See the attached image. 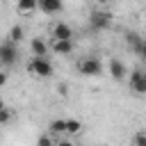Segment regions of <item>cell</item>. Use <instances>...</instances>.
<instances>
[{"instance_id":"6da1fadb","label":"cell","mask_w":146,"mask_h":146,"mask_svg":"<svg viewBox=\"0 0 146 146\" xmlns=\"http://www.w3.org/2000/svg\"><path fill=\"white\" fill-rule=\"evenodd\" d=\"M78 71L87 78H98L103 73V64H100L98 57H84V59L78 62Z\"/></svg>"},{"instance_id":"7a4b0ae2","label":"cell","mask_w":146,"mask_h":146,"mask_svg":"<svg viewBox=\"0 0 146 146\" xmlns=\"http://www.w3.org/2000/svg\"><path fill=\"white\" fill-rule=\"evenodd\" d=\"M16 59H18V46L5 39V41L0 43V64H5V66H14Z\"/></svg>"},{"instance_id":"3957f363","label":"cell","mask_w":146,"mask_h":146,"mask_svg":"<svg viewBox=\"0 0 146 146\" xmlns=\"http://www.w3.org/2000/svg\"><path fill=\"white\" fill-rule=\"evenodd\" d=\"M112 25V14L110 11H91L89 16V27L94 32H103Z\"/></svg>"},{"instance_id":"277c9868","label":"cell","mask_w":146,"mask_h":146,"mask_svg":"<svg viewBox=\"0 0 146 146\" xmlns=\"http://www.w3.org/2000/svg\"><path fill=\"white\" fill-rule=\"evenodd\" d=\"M125 43H128V48H130L139 59H144V57H146V46H144V39H141V34H139V32H135V30L125 32Z\"/></svg>"},{"instance_id":"5b68a950","label":"cell","mask_w":146,"mask_h":146,"mask_svg":"<svg viewBox=\"0 0 146 146\" xmlns=\"http://www.w3.org/2000/svg\"><path fill=\"white\" fill-rule=\"evenodd\" d=\"M30 73L39 75V78H50L52 75V64L48 57H32L30 62Z\"/></svg>"},{"instance_id":"8992f818","label":"cell","mask_w":146,"mask_h":146,"mask_svg":"<svg viewBox=\"0 0 146 146\" xmlns=\"http://www.w3.org/2000/svg\"><path fill=\"white\" fill-rule=\"evenodd\" d=\"M128 84H130V89H132L135 94L144 96V94H146V75H144V71H141V68H135V71L130 73V78H128Z\"/></svg>"},{"instance_id":"52a82bcc","label":"cell","mask_w":146,"mask_h":146,"mask_svg":"<svg viewBox=\"0 0 146 146\" xmlns=\"http://www.w3.org/2000/svg\"><path fill=\"white\" fill-rule=\"evenodd\" d=\"M50 48H52L55 55H71L73 48H75V43H73V39H52Z\"/></svg>"},{"instance_id":"ba28073f","label":"cell","mask_w":146,"mask_h":146,"mask_svg":"<svg viewBox=\"0 0 146 146\" xmlns=\"http://www.w3.org/2000/svg\"><path fill=\"white\" fill-rule=\"evenodd\" d=\"M110 75L116 80V82H123L128 78V68L121 59H110Z\"/></svg>"},{"instance_id":"9c48e42d","label":"cell","mask_w":146,"mask_h":146,"mask_svg":"<svg viewBox=\"0 0 146 146\" xmlns=\"http://www.w3.org/2000/svg\"><path fill=\"white\" fill-rule=\"evenodd\" d=\"M36 7H39L43 14L55 16V14H59V11H62L64 2H62V0H36Z\"/></svg>"},{"instance_id":"30bf717a","label":"cell","mask_w":146,"mask_h":146,"mask_svg":"<svg viewBox=\"0 0 146 146\" xmlns=\"http://www.w3.org/2000/svg\"><path fill=\"white\" fill-rule=\"evenodd\" d=\"M52 39H73V27L66 23H55L52 25Z\"/></svg>"},{"instance_id":"8fae6325","label":"cell","mask_w":146,"mask_h":146,"mask_svg":"<svg viewBox=\"0 0 146 146\" xmlns=\"http://www.w3.org/2000/svg\"><path fill=\"white\" fill-rule=\"evenodd\" d=\"M30 48H32V55H34V57H46V52H48L46 41L39 39V36H34V39L30 41Z\"/></svg>"},{"instance_id":"7c38bea8","label":"cell","mask_w":146,"mask_h":146,"mask_svg":"<svg viewBox=\"0 0 146 146\" xmlns=\"http://www.w3.org/2000/svg\"><path fill=\"white\" fill-rule=\"evenodd\" d=\"M80 130H82V121H80V119H64V132L78 135Z\"/></svg>"},{"instance_id":"4fadbf2b","label":"cell","mask_w":146,"mask_h":146,"mask_svg":"<svg viewBox=\"0 0 146 146\" xmlns=\"http://www.w3.org/2000/svg\"><path fill=\"white\" fill-rule=\"evenodd\" d=\"M23 36H25V30L21 27V25H14L11 30H9V34H7V41H11V43H21L23 41Z\"/></svg>"},{"instance_id":"5bb4252c","label":"cell","mask_w":146,"mask_h":146,"mask_svg":"<svg viewBox=\"0 0 146 146\" xmlns=\"http://www.w3.org/2000/svg\"><path fill=\"white\" fill-rule=\"evenodd\" d=\"M16 7H18V11L30 14V11H34V9H36V0H18V2H16Z\"/></svg>"},{"instance_id":"9a60e30c","label":"cell","mask_w":146,"mask_h":146,"mask_svg":"<svg viewBox=\"0 0 146 146\" xmlns=\"http://www.w3.org/2000/svg\"><path fill=\"white\" fill-rule=\"evenodd\" d=\"M48 132H50V135H62V132H64V119H55V121H50Z\"/></svg>"},{"instance_id":"2e32d148","label":"cell","mask_w":146,"mask_h":146,"mask_svg":"<svg viewBox=\"0 0 146 146\" xmlns=\"http://www.w3.org/2000/svg\"><path fill=\"white\" fill-rule=\"evenodd\" d=\"M36 146H55L52 135H50V132H48V135H41V137L36 139Z\"/></svg>"},{"instance_id":"e0dca14e","label":"cell","mask_w":146,"mask_h":146,"mask_svg":"<svg viewBox=\"0 0 146 146\" xmlns=\"http://www.w3.org/2000/svg\"><path fill=\"white\" fill-rule=\"evenodd\" d=\"M9 121H11V110L9 107H2L0 110V125L2 123H9Z\"/></svg>"},{"instance_id":"ac0fdd59","label":"cell","mask_w":146,"mask_h":146,"mask_svg":"<svg viewBox=\"0 0 146 146\" xmlns=\"http://www.w3.org/2000/svg\"><path fill=\"white\" fill-rule=\"evenodd\" d=\"M135 146H146V135L144 132H137L135 135Z\"/></svg>"},{"instance_id":"d6986e66","label":"cell","mask_w":146,"mask_h":146,"mask_svg":"<svg viewBox=\"0 0 146 146\" xmlns=\"http://www.w3.org/2000/svg\"><path fill=\"white\" fill-rule=\"evenodd\" d=\"M55 146H75V144L68 141V139H62V141H55Z\"/></svg>"},{"instance_id":"ffe728a7","label":"cell","mask_w":146,"mask_h":146,"mask_svg":"<svg viewBox=\"0 0 146 146\" xmlns=\"http://www.w3.org/2000/svg\"><path fill=\"white\" fill-rule=\"evenodd\" d=\"M5 84H7V73L0 71V87H5Z\"/></svg>"},{"instance_id":"44dd1931","label":"cell","mask_w":146,"mask_h":146,"mask_svg":"<svg viewBox=\"0 0 146 146\" xmlns=\"http://www.w3.org/2000/svg\"><path fill=\"white\" fill-rule=\"evenodd\" d=\"M66 89H68V87H66V84H59V94H62V96H66V94H68V91H66Z\"/></svg>"},{"instance_id":"7402d4cb","label":"cell","mask_w":146,"mask_h":146,"mask_svg":"<svg viewBox=\"0 0 146 146\" xmlns=\"http://www.w3.org/2000/svg\"><path fill=\"white\" fill-rule=\"evenodd\" d=\"M2 107H5V103H2V98H0V110H2Z\"/></svg>"},{"instance_id":"603a6c76","label":"cell","mask_w":146,"mask_h":146,"mask_svg":"<svg viewBox=\"0 0 146 146\" xmlns=\"http://www.w3.org/2000/svg\"><path fill=\"white\" fill-rule=\"evenodd\" d=\"M98 2H103V5H105V2H112V0H98Z\"/></svg>"}]
</instances>
